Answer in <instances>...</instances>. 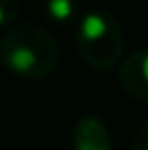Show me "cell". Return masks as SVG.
<instances>
[{
	"label": "cell",
	"instance_id": "6da1fadb",
	"mask_svg": "<svg viewBox=\"0 0 148 150\" xmlns=\"http://www.w3.org/2000/svg\"><path fill=\"white\" fill-rule=\"evenodd\" d=\"M0 59L11 72L24 79H44L52 74L59 63V46L46 28L20 24L4 33Z\"/></svg>",
	"mask_w": 148,
	"mask_h": 150
},
{
	"label": "cell",
	"instance_id": "7a4b0ae2",
	"mask_svg": "<svg viewBox=\"0 0 148 150\" xmlns=\"http://www.w3.org/2000/svg\"><path fill=\"white\" fill-rule=\"evenodd\" d=\"M122 26L109 11H91L79 24L76 48L91 70H109L122 57Z\"/></svg>",
	"mask_w": 148,
	"mask_h": 150
},
{
	"label": "cell",
	"instance_id": "3957f363",
	"mask_svg": "<svg viewBox=\"0 0 148 150\" xmlns=\"http://www.w3.org/2000/svg\"><path fill=\"white\" fill-rule=\"evenodd\" d=\"M118 81L131 98L148 102V50H135L122 61Z\"/></svg>",
	"mask_w": 148,
	"mask_h": 150
},
{
	"label": "cell",
	"instance_id": "277c9868",
	"mask_svg": "<svg viewBox=\"0 0 148 150\" xmlns=\"http://www.w3.org/2000/svg\"><path fill=\"white\" fill-rule=\"evenodd\" d=\"M74 150H113L105 122L96 115H83L74 128Z\"/></svg>",
	"mask_w": 148,
	"mask_h": 150
},
{
	"label": "cell",
	"instance_id": "5b68a950",
	"mask_svg": "<svg viewBox=\"0 0 148 150\" xmlns=\"http://www.w3.org/2000/svg\"><path fill=\"white\" fill-rule=\"evenodd\" d=\"M18 9H20L18 0H0V28L13 22L18 15Z\"/></svg>",
	"mask_w": 148,
	"mask_h": 150
},
{
	"label": "cell",
	"instance_id": "8992f818",
	"mask_svg": "<svg viewBox=\"0 0 148 150\" xmlns=\"http://www.w3.org/2000/svg\"><path fill=\"white\" fill-rule=\"evenodd\" d=\"M48 9L55 18H68L72 13V2L70 0H48Z\"/></svg>",
	"mask_w": 148,
	"mask_h": 150
},
{
	"label": "cell",
	"instance_id": "52a82bcc",
	"mask_svg": "<svg viewBox=\"0 0 148 150\" xmlns=\"http://www.w3.org/2000/svg\"><path fill=\"white\" fill-rule=\"evenodd\" d=\"M131 150H148V122L135 133L133 142H131Z\"/></svg>",
	"mask_w": 148,
	"mask_h": 150
}]
</instances>
